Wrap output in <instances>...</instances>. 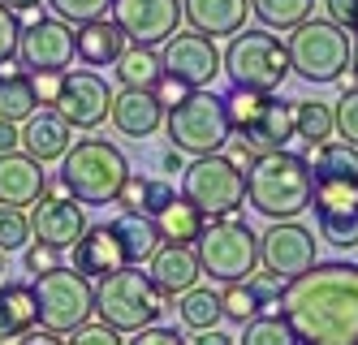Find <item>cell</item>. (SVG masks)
I'll return each instance as SVG.
<instances>
[{
    "label": "cell",
    "mask_w": 358,
    "mask_h": 345,
    "mask_svg": "<svg viewBox=\"0 0 358 345\" xmlns=\"http://www.w3.org/2000/svg\"><path fill=\"white\" fill-rule=\"evenodd\" d=\"M289 320L298 341L358 345V263L328 259L289 276L276 294V307Z\"/></svg>",
    "instance_id": "obj_1"
},
{
    "label": "cell",
    "mask_w": 358,
    "mask_h": 345,
    "mask_svg": "<svg viewBox=\"0 0 358 345\" xmlns=\"http://www.w3.org/2000/svg\"><path fill=\"white\" fill-rule=\"evenodd\" d=\"M315 195V173L311 160L289 147L259 151L246 169V203L268 220H294L311 207Z\"/></svg>",
    "instance_id": "obj_2"
},
{
    "label": "cell",
    "mask_w": 358,
    "mask_h": 345,
    "mask_svg": "<svg viewBox=\"0 0 358 345\" xmlns=\"http://www.w3.org/2000/svg\"><path fill=\"white\" fill-rule=\"evenodd\" d=\"M164 311H169V298L156 289L151 272H143V263H121L95 285V315L113 324L121 337L138 332L143 324H156Z\"/></svg>",
    "instance_id": "obj_3"
},
{
    "label": "cell",
    "mask_w": 358,
    "mask_h": 345,
    "mask_svg": "<svg viewBox=\"0 0 358 345\" xmlns=\"http://www.w3.org/2000/svg\"><path fill=\"white\" fill-rule=\"evenodd\" d=\"M125 177H130V160H125V151L108 139H95V134L78 139L61 155V181L69 185V195L83 207L113 203Z\"/></svg>",
    "instance_id": "obj_4"
},
{
    "label": "cell",
    "mask_w": 358,
    "mask_h": 345,
    "mask_svg": "<svg viewBox=\"0 0 358 345\" xmlns=\"http://www.w3.org/2000/svg\"><path fill=\"white\" fill-rule=\"evenodd\" d=\"M289 73H298L302 83H341V73L350 69V31L337 26L332 17H302L289 26Z\"/></svg>",
    "instance_id": "obj_5"
},
{
    "label": "cell",
    "mask_w": 358,
    "mask_h": 345,
    "mask_svg": "<svg viewBox=\"0 0 358 345\" xmlns=\"http://www.w3.org/2000/svg\"><path fill=\"white\" fill-rule=\"evenodd\" d=\"M194 255H199L203 276H212V285L246 281L259 268V233L242 225L238 216H216L194 237Z\"/></svg>",
    "instance_id": "obj_6"
},
{
    "label": "cell",
    "mask_w": 358,
    "mask_h": 345,
    "mask_svg": "<svg viewBox=\"0 0 358 345\" xmlns=\"http://www.w3.org/2000/svg\"><path fill=\"white\" fill-rule=\"evenodd\" d=\"M164 129H169V147H177L182 155H208V151H224L234 125L224 113V95L194 87L182 104L164 108Z\"/></svg>",
    "instance_id": "obj_7"
},
{
    "label": "cell",
    "mask_w": 358,
    "mask_h": 345,
    "mask_svg": "<svg viewBox=\"0 0 358 345\" xmlns=\"http://www.w3.org/2000/svg\"><path fill=\"white\" fill-rule=\"evenodd\" d=\"M220 69L234 87L246 91H276L289 78V48L272 31H242L229 35V48L220 52Z\"/></svg>",
    "instance_id": "obj_8"
},
{
    "label": "cell",
    "mask_w": 358,
    "mask_h": 345,
    "mask_svg": "<svg viewBox=\"0 0 358 345\" xmlns=\"http://www.w3.org/2000/svg\"><path fill=\"white\" fill-rule=\"evenodd\" d=\"M31 289H35V307H39V328H52L65 337L69 328H78L83 320L95 315V285L78 268L57 263L48 272H35Z\"/></svg>",
    "instance_id": "obj_9"
},
{
    "label": "cell",
    "mask_w": 358,
    "mask_h": 345,
    "mask_svg": "<svg viewBox=\"0 0 358 345\" xmlns=\"http://www.w3.org/2000/svg\"><path fill=\"white\" fill-rule=\"evenodd\" d=\"M182 195L208 211V220L238 216L246 207V173L229 160L224 151L194 155V164L182 169Z\"/></svg>",
    "instance_id": "obj_10"
},
{
    "label": "cell",
    "mask_w": 358,
    "mask_h": 345,
    "mask_svg": "<svg viewBox=\"0 0 358 345\" xmlns=\"http://www.w3.org/2000/svg\"><path fill=\"white\" fill-rule=\"evenodd\" d=\"M13 61L27 73H43V69L65 73L73 65V22H65L57 13H39L35 22H27L17 31V57Z\"/></svg>",
    "instance_id": "obj_11"
},
{
    "label": "cell",
    "mask_w": 358,
    "mask_h": 345,
    "mask_svg": "<svg viewBox=\"0 0 358 345\" xmlns=\"http://www.w3.org/2000/svg\"><path fill=\"white\" fill-rule=\"evenodd\" d=\"M52 108L73 129H99L108 121V108H113V87L95 69H65Z\"/></svg>",
    "instance_id": "obj_12"
},
{
    "label": "cell",
    "mask_w": 358,
    "mask_h": 345,
    "mask_svg": "<svg viewBox=\"0 0 358 345\" xmlns=\"http://www.w3.org/2000/svg\"><path fill=\"white\" fill-rule=\"evenodd\" d=\"M315 233L294 220H272L268 233H259V268L272 272L276 281H289L315 263Z\"/></svg>",
    "instance_id": "obj_13"
},
{
    "label": "cell",
    "mask_w": 358,
    "mask_h": 345,
    "mask_svg": "<svg viewBox=\"0 0 358 345\" xmlns=\"http://www.w3.org/2000/svg\"><path fill=\"white\" fill-rule=\"evenodd\" d=\"M311 207H315V225H320V237L337 251H350L358 246V181H315V195H311Z\"/></svg>",
    "instance_id": "obj_14"
},
{
    "label": "cell",
    "mask_w": 358,
    "mask_h": 345,
    "mask_svg": "<svg viewBox=\"0 0 358 345\" xmlns=\"http://www.w3.org/2000/svg\"><path fill=\"white\" fill-rule=\"evenodd\" d=\"M108 13L121 26L125 43L160 48L182 26V0H113Z\"/></svg>",
    "instance_id": "obj_15"
},
{
    "label": "cell",
    "mask_w": 358,
    "mask_h": 345,
    "mask_svg": "<svg viewBox=\"0 0 358 345\" xmlns=\"http://www.w3.org/2000/svg\"><path fill=\"white\" fill-rule=\"evenodd\" d=\"M160 61H164V73H177L190 87H208V83H216V73H220V48H216L212 35L173 31L164 39Z\"/></svg>",
    "instance_id": "obj_16"
},
{
    "label": "cell",
    "mask_w": 358,
    "mask_h": 345,
    "mask_svg": "<svg viewBox=\"0 0 358 345\" xmlns=\"http://www.w3.org/2000/svg\"><path fill=\"white\" fill-rule=\"evenodd\" d=\"M27 216H31V237L52 242L61 251H69L73 242H78V233L87 229V211H83V203L73 199L69 190H43L31 203Z\"/></svg>",
    "instance_id": "obj_17"
},
{
    "label": "cell",
    "mask_w": 358,
    "mask_h": 345,
    "mask_svg": "<svg viewBox=\"0 0 358 345\" xmlns=\"http://www.w3.org/2000/svg\"><path fill=\"white\" fill-rule=\"evenodd\" d=\"M17 143H22V151H27V155H35L39 164H52V160H61V155L69 151V143H73V125L52 108V104H39V108H35L27 121H22Z\"/></svg>",
    "instance_id": "obj_18"
},
{
    "label": "cell",
    "mask_w": 358,
    "mask_h": 345,
    "mask_svg": "<svg viewBox=\"0 0 358 345\" xmlns=\"http://www.w3.org/2000/svg\"><path fill=\"white\" fill-rule=\"evenodd\" d=\"M117 134L125 139H147L164 125V104L156 99L151 87H121L113 91V108H108Z\"/></svg>",
    "instance_id": "obj_19"
},
{
    "label": "cell",
    "mask_w": 358,
    "mask_h": 345,
    "mask_svg": "<svg viewBox=\"0 0 358 345\" xmlns=\"http://www.w3.org/2000/svg\"><path fill=\"white\" fill-rule=\"evenodd\" d=\"M147 272H151V281H156V289L164 298L186 294V289L199 285V276H203L199 255H194L190 242H160L156 255L147 259Z\"/></svg>",
    "instance_id": "obj_20"
},
{
    "label": "cell",
    "mask_w": 358,
    "mask_h": 345,
    "mask_svg": "<svg viewBox=\"0 0 358 345\" xmlns=\"http://www.w3.org/2000/svg\"><path fill=\"white\" fill-rule=\"evenodd\" d=\"M238 139H246L255 151L289 147V139H298V129H294V104L289 99H276V91H268L264 108L238 129Z\"/></svg>",
    "instance_id": "obj_21"
},
{
    "label": "cell",
    "mask_w": 358,
    "mask_h": 345,
    "mask_svg": "<svg viewBox=\"0 0 358 345\" xmlns=\"http://www.w3.org/2000/svg\"><path fill=\"white\" fill-rule=\"evenodd\" d=\"M43 164L35 160V155L27 151H0V203H9V207H31L39 195H43Z\"/></svg>",
    "instance_id": "obj_22"
},
{
    "label": "cell",
    "mask_w": 358,
    "mask_h": 345,
    "mask_svg": "<svg viewBox=\"0 0 358 345\" xmlns=\"http://www.w3.org/2000/svg\"><path fill=\"white\" fill-rule=\"evenodd\" d=\"M250 0H182V22H190V31L229 39L246 26Z\"/></svg>",
    "instance_id": "obj_23"
},
{
    "label": "cell",
    "mask_w": 358,
    "mask_h": 345,
    "mask_svg": "<svg viewBox=\"0 0 358 345\" xmlns=\"http://www.w3.org/2000/svg\"><path fill=\"white\" fill-rule=\"evenodd\" d=\"M69 251H73V268H78L83 276H91V281L108 276L113 268H121V263H125V251L117 242L113 225H87Z\"/></svg>",
    "instance_id": "obj_24"
},
{
    "label": "cell",
    "mask_w": 358,
    "mask_h": 345,
    "mask_svg": "<svg viewBox=\"0 0 358 345\" xmlns=\"http://www.w3.org/2000/svg\"><path fill=\"white\" fill-rule=\"evenodd\" d=\"M125 48V35L121 26L104 13V17H91V22H78V31H73V57L83 65H113Z\"/></svg>",
    "instance_id": "obj_25"
},
{
    "label": "cell",
    "mask_w": 358,
    "mask_h": 345,
    "mask_svg": "<svg viewBox=\"0 0 358 345\" xmlns=\"http://www.w3.org/2000/svg\"><path fill=\"white\" fill-rule=\"evenodd\" d=\"M39 324V307H35V289L22 281L0 285V341H17Z\"/></svg>",
    "instance_id": "obj_26"
},
{
    "label": "cell",
    "mask_w": 358,
    "mask_h": 345,
    "mask_svg": "<svg viewBox=\"0 0 358 345\" xmlns=\"http://www.w3.org/2000/svg\"><path fill=\"white\" fill-rule=\"evenodd\" d=\"M117 242L125 251V263H147L156 255V246L164 242L160 229H156V216H147V211H121L117 220H108Z\"/></svg>",
    "instance_id": "obj_27"
},
{
    "label": "cell",
    "mask_w": 358,
    "mask_h": 345,
    "mask_svg": "<svg viewBox=\"0 0 358 345\" xmlns=\"http://www.w3.org/2000/svg\"><path fill=\"white\" fill-rule=\"evenodd\" d=\"M203 225H208V211H203L199 203H190L186 195H173L160 211H156V229L164 242H190L203 233Z\"/></svg>",
    "instance_id": "obj_28"
},
{
    "label": "cell",
    "mask_w": 358,
    "mask_h": 345,
    "mask_svg": "<svg viewBox=\"0 0 358 345\" xmlns=\"http://www.w3.org/2000/svg\"><path fill=\"white\" fill-rule=\"evenodd\" d=\"M306 160H311V173L315 181H358V147L345 143V139H324L306 151Z\"/></svg>",
    "instance_id": "obj_29"
},
{
    "label": "cell",
    "mask_w": 358,
    "mask_h": 345,
    "mask_svg": "<svg viewBox=\"0 0 358 345\" xmlns=\"http://www.w3.org/2000/svg\"><path fill=\"white\" fill-rule=\"evenodd\" d=\"M35 108H39L35 78L22 65H0V117L5 121H27Z\"/></svg>",
    "instance_id": "obj_30"
},
{
    "label": "cell",
    "mask_w": 358,
    "mask_h": 345,
    "mask_svg": "<svg viewBox=\"0 0 358 345\" xmlns=\"http://www.w3.org/2000/svg\"><path fill=\"white\" fill-rule=\"evenodd\" d=\"M113 73H117L121 87H156V78L164 73V61L147 43H125L121 57L113 61Z\"/></svg>",
    "instance_id": "obj_31"
},
{
    "label": "cell",
    "mask_w": 358,
    "mask_h": 345,
    "mask_svg": "<svg viewBox=\"0 0 358 345\" xmlns=\"http://www.w3.org/2000/svg\"><path fill=\"white\" fill-rule=\"evenodd\" d=\"M182 302H177V320H182L190 332L199 328H216L224 315H220V289L212 285H190L186 294H177Z\"/></svg>",
    "instance_id": "obj_32"
},
{
    "label": "cell",
    "mask_w": 358,
    "mask_h": 345,
    "mask_svg": "<svg viewBox=\"0 0 358 345\" xmlns=\"http://www.w3.org/2000/svg\"><path fill=\"white\" fill-rule=\"evenodd\" d=\"M294 129L306 147H315L337 134V121H332V108L324 99H302V104H294Z\"/></svg>",
    "instance_id": "obj_33"
},
{
    "label": "cell",
    "mask_w": 358,
    "mask_h": 345,
    "mask_svg": "<svg viewBox=\"0 0 358 345\" xmlns=\"http://www.w3.org/2000/svg\"><path fill=\"white\" fill-rule=\"evenodd\" d=\"M250 13L268 31H289V26H298L302 17L315 13V0H250Z\"/></svg>",
    "instance_id": "obj_34"
},
{
    "label": "cell",
    "mask_w": 358,
    "mask_h": 345,
    "mask_svg": "<svg viewBox=\"0 0 358 345\" xmlns=\"http://www.w3.org/2000/svg\"><path fill=\"white\" fill-rule=\"evenodd\" d=\"M238 341H246V345H294L298 337H294L289 320L280 311H259V315H250V320L242 324Z\"/></svg>",
    "instance_id": "obj_35"
},
{
    "label": "cell",
    "mask_w": 358,
    "mask_h": 345,
    "mask_svg": "<svg viewBox=\"0 0 358 345\" xmlns=\"http://www.w3.org/2000/svg\"><path fill=\"white\" fill-rule=\"evenodd\" d=\"M259 311H264V302H259L250 281H224L220 285V315L229 324H246L250 315H259Z\"/></svg>",
    "instance_id": "obj_36"
},
{
    "label": "cell",
    "mask_w": 358,
    "mask_h": 345,
    "mask_svg": "<svg viewBox=\"0 0 358 345\" xmlns=\"http://www.w3.org/2000/svg\"><path fill=\"white\" fill-rule=\"evenodd\" d=\"M31 242V216H27V207H9V203H0V251H22Z\"/></svg>",
    "instance_id": "obj_37"
},
{
    "label": "cell",
    "mask_w": 358,
    "mask_h": 345,
    "mask_svg": "<svg viewBox=\"0 0 358 345\" xmlns=\"http://www.w3.org/2000/svg\"><path fill=\"white\" fill-rule=\"evenodd\" d=\"M332 121H337V134L358 147V87H345L341 91L337 108H332Z\"/></svg>",
    "instance_id": "obj_38"
},
{
    "label": "cell",
    "mask_w": 358,
    "mask_h": 345,
    "mask_svg": "<svg viewBox=\"0 0 358 345\" xmlns=\"http://www.w3.org/2000/svg\"><path fill=\"white\" fill-rule=\"evenodd\" d=\"M65 341H73V345H121V332L113 328V324H104V320H83L78 328H69L65 332Z\"/></svg>",
    "instance_id": "obj_39"
},
{
    "label": "cell",
    "mask_w": 358,
    "mask_h": 345,
    "mask_svg": "<svg viewBox=\"0 0 358 345\" xmlns=\"http://www.w3.org/2000/svg\"><path fill=\"white\" fill-rule=\"evenodd\" d=\"M48 5H52L57 17H65V22L78 26V22H91V17H104L113 0H48Z\"/></svg>",
    "instance_id": "obj_40"
},
{
    "label": "cell",
    "mask_w": 358,
    "mask_h": 345,
    "mask_svg": "<svg viewBox=\"0 0 358 345\" xmlns=\"http://www.w3.org/2000/svg\"><path fill=\"white\" fill-rule=\"evenodd\" d=\"M22 259H27V272H48V268H57V263H61V246L31 237V242L22 246Z\"/></svg>",
    "instance_id": "obj_41"
},
{
    "label": "cell",
    "mask_w": 358,
    "mask_h": 345,
    "mask_svg": "<svg viewBox=\"0 0 358 345\" xmlns=\"http://www.w3.org/2000/svg\"><path fill=\"white\" fill-rule=\"evenodd\" d=\"M17 31H22V22L9 5H0V65H9L17 57Z\"/></svg>",
    "instance_id": "obj_42"
},
{
    "label": "cell",
    "mask_w": 358,
    "mask_h": 345,
    "mask_svg": "<svg viewBox=\"0 0 358 345\" xmlns=\"http://www.w3.org/2000/svg\"><path fill=\"white\" fill-rule=\"evenodd\" d=\"M151 91H156V99L164 104V108H173V104H182L194 87L190 83H182V78H177V73H160L156 78V87H151Z\"/></svg>",
    "instance_id": "obj_43"
},
{
    "label": "cell",
    "mask_w": 358,
    "mask_h": 345,
    "mask_svg": "<svg viewBox=\"0 0 358 345\" xmlns=\"http://www.w3.org/2000/svg\"><path fill=\"white\" fill-rule=\"evenodd\" d=\"M177 190H173V181H164V177H147V190H143V211L147 216H156V211L173 199Z\"/></svg>",
    "instance_id": "obj_44"
},
{
    "label": "cell",
    "mask_w": 358,
    "mask_h": 345,
    "mask_svg": "<svg viewBox=\"0 0 358 345\" xmlns=\"http://www.w3.org/2000/svg\"><path fill=\"white\" fill-rule=\"evenodd\" d=\"M130 337H134L138 345H177V341H186L177 328H164L160 320H156V324H143V328H138V332H130Z\"/></svg>",
    "instance_id": "obj_45"
},
{
    "label": "cell",
    "mask_w": 358,
    "mask_h": 345,
    "mask_svg": "<svg viewBox=\"0 0 358 345\" xmlns=\"http://www.w3.org/2000/svg\"><path fill=\"white\" fill-rule=\"evenodd\" d=\"M324 9H328V17L337 22V26L354 31V17H358V0H324Z\"/></svg>",
    "instance_id": "obj_46"
},
{
    "label": "cell",
    "mask_w": 358,
    "mask_h": 345,
    "mask_svg": "<svg viewBox=\"0 0 358 345\" xmlns=\"http://www.w3.org/2000/svg\"><path fill=\"white\" fill-rule=\"evenodd\" d=\"M31 78H35V99L39 104H52L57 91H61V73L57 69H43V73H31Z\"/></svg>",
    "instance_id": "obj_47"
},
{
    "label": "cell",
    "mask_w": 358,
    "mask_h": 345,
    "mask_svg": "<svg viewBox=\"0 0 358 345\" xmlns=\"http://www.w3.org/2000/svg\"><path fill=\"white\" fill-rule=\"evenodd\" d=\"M224 147H229V143H224ZM224 155H229V160H234V164H238V169L246 173V169H250V160H255V155H259V151H255V147H250L246 139H238V143H234V147H229Z\"/></svg>",
    "instance_id": "obj_48"
},
{
    "label": "cell",
    "mask_w": 358,
    "mask_h": 345,
    "mask_svg": "<svg viewBox=\"0 0 358 345\" xmlns=\"http://www.w3.org/2000/svg\"><path fill=\"white\" fill-rule=\"evenodd\" d=\"M190 345H234V337H229V332H220V328H199Z\"/></svg>",
    "instance_id": "obj_49"
},
{
    "label": "cell",
    "mask_w": 358,
    "mask_h": 345,
    "mask_svg": "<svg viewBox=\"0 0 358 345\" xmlns=\"http://www.w3.org/2000/svg\"><path fill=\"white\" fill-rule=\"evenodd\" d=\"M13 147H17V121L0 117V151H13Z\"/></svg>",
    "instance_id": "obj_50"
},
{
    "label": "cell",
    "mask_w": 358,
    "mask_h": 345,
    "mask_svg": "<svg viewBox=\"0 0 358 345\" xmlns=\"http://www.w3.org/2000/svg\"><path fill=\"white\" fill-rule=\"evenodd\" d=\"M160 164H164L169 173H177V169H186V164H182V151H177V147H169V151L160 155Z\"/></svg>",
    "instance_id": "obj_51"
},
{
    "label": "cell",
    "mask_w": 358,
    "mask_h": 345,
    "mask_svg": "<svg viewBox=\"0 0 358 345\" xmlns=\"http://www.w3.org/2000/svg\"><path fill=\"white\" fill-rule=\"evenodd\" d=\"M0 5H9L13 13H27V9H39L43 0H0Z\"/></svg>",
    "instance_id": "obj_52"
},
{
    "label": "cell",
    "mask_w": 358,
    "mask_h": 345,
    "mask_svg": "<svg viewBox=\"0 0 358 345\" xmlns=\"http://www.w3.org/2000/svg\"><path fill=\"white\" fill-rule=\"evenodd\" d=\"M350 69H354V78H358V35H354V48H350Z\"/></svg>",
    "instance_id": "obj_53"
},
{
    "label": "cell",
    "mask_w": 358,
    "mask_h": 345,
    "mask_svg": "<svg viewBox=\"0 0 358 345\" xmlns=\"http://www.w3.org/2000/svg\"><path fill=\"white\" fill-rule=\"evenodd\" d=\"M0 276H5V251H0Z\"/></svg>",
    "instance_id": "obj_54"
},
{
    "label": "cell",
    "mask_w": 358,
    "mask_h": 345,
    "mask_svg": "<svg viewBox=\"0 0 358 345\" xmlns=\"http://www.w3.org/2000/svg\"><path fill=\"white\" fill-rule=\"evenodd\" d=\"M350 35H358V17H354V31H350Z\"/></svg>",
    "instance_id": "obj_55"
}]
</instances>
